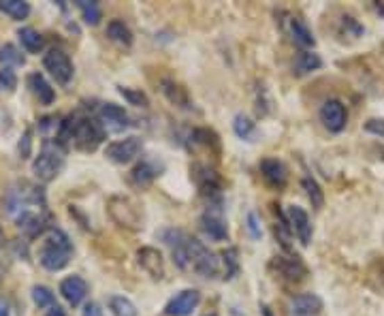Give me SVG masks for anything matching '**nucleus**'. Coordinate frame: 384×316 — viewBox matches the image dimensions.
<instances>
[{
	"mask_svg": "<svg viewBox=\"0 0 384 316\" xmlns=\"http://www.w3.org/2000/svg\"><path fill=\"white\" fill-rule=\"evenodd\" d=\"M190 173H192V180H195L197 188L201 191V195H205L209 199L220 195L222 180H220V175L214 169H209L203 163H195V165L190 167Z\"/></svg>",
	"mask_w": 384,
	"mask_h": 316,
	"instance_id": "9d476101",
	"label": "nucleus"
},
{
	"mask_svg": "<svg viewBox=\"0 0 384 316\" xmlns=\"http://www.w3.org/2000/svg\"><path fill=\"white\" fill-rule=\"evenodd\" d=\"M199 303H201V293L197 289H186L177 293L173 299H169V303L165 306V314L167 316H190L197 310Z\"/></svg>",
	"mask_w": 384,
	"mask_h": 316,
	"instance_id": "ddd939ff",
	"label": "nucleus"
},
{
	"mask_svg": "<svg viewBox=\"0 0 384 316\" xmlns=\"http://www.w3.org/2000/svg\"><path fill=\"white\" fill-rule=\"evenodd\" d=\"M192 141H195V143H201V145H205V148H209V150H214V152L220 150L218 135H216L214 131H209V129H195V131H192Z\"/></svg>",
	"mask_w": 384,
	"mask_h": 316,
	"instance_id": "c9c22d12",
	"label": "nucleus"
},
{
	"mask_svg": "<svg viewBox=\"0 0 384 316\" xmlns=\"http://www.w3.org/2000/svg\"><path fill=\"white\" fill-rule=\"evenodd\" d=\"M24 205H41L45 207V193L43 188L30 182H19L17 186L11 188V193L7 197V210L15 212L22 210Z\"/></svg>",
	"mask_w": 384,
	"mask_h": 316,
	"instance_id": "423d86ee",
	"label": "nucleus"
},
{
	"mask_svg": "<svg viewBox=\"0 0 384 316\" xmlns=\"http://www.w3.org/2000/svg\"><path fill=\"white\" fill-rule=\"evenodd\" d=\"M17 86V77L11 69H3L0 71V92L3 90H13Z\"/></svg>",
	"mask_w": 384,
	"mask_h": 316,
	"instance_id": "ea45409f",
	"label": "nucleus"
},
{
	"mask_svg": "<svg viewBox=\"0 0 384 316\" xmlns=\"http://www.w3.org/2000/svg\"><path fill=\"white\" fill-rule=\"evenodd\" d=\"M323 310V299L314 293H303L293 297L291 301V314L293 316H316Z\"/></svg>",
	"mask_w": 384,
	"mask_h": 316,
	"instance_id": "6ab92c4d",
	"label": "nucleus"
},
{
	"mask_svg": "<svg viewBox=\"0 0 384 316\" xmlns=\"http://www.w3.org/2000/svg\"><path fill=\"white\" fill-rule=\"evenodd\" d=\"M261 173H263L265 182L275 186V188H282L286 184V167L282 165V161H278V158H263Z\"/></svg>",
	"mask_w": 384,
	"mask_h": 316,
	"instance_id": "412c9836",
	"label": "nucleus"
},
{
	"mask_svg": "<svg viewBox=\"0 0 384 316\" xmlns=\"http://www.w3.org/2000/svg\"><path fill=\"white\" fill-rule=\"evenodd\" d=\"M365 131L371 133V135L384 137V120H378V118L367 120V122H365Z\"/></svg>",
	"mask_w": 384,
	"mask_h": 316,
	"instance_id": "a19ab883",
	"label": "nucleus"
},
{
	"mask_svg": "<svg viewBox=\"0 0 384 316\" xmlns=\"http://www.w3.org/2000/svg\"><path fill=\"white\" fill-rule=\"evenodd\" d=\"M118 92L122 94V97H124L128 103L135 105V107H147V105H150L147 94H145V92H141V90H135V88H124V86H120V88H118Z\"/></svg>",
	"mask_w": 384,
	"mask_h": 316,
	"instance_id": "e433bc0d",
	"label": "nucleus"
},
{
	"mask_svg": "<svg viewBox=\"0 0 384 316\" xmlns=\"http://www.w3.org/2000/svg\"><path fill=\"white\" fill-rule=\"evenodd\" d=\"M141 150H143V141L139 137H124V139L111 141L105 148V156L118 165H128L141 154Z\"/></svg>",
	"mask_w": 384,
	"mask_h": 316,
	"instance_id": "0eeeda50",
	"label": "nucleus"
},
{
	"mask_svg": "<svg viewBox=\"0 0 384 316\" xmlns=\"http://www.w3.org/2000/svg\"><path fill=\"white\" fill-rule=\"evenodd\" d=\"M32 301H35L37 308H51L54 293L47 287H43V284H37V287H32Z\"/></svg>",
	"mask_w": 384,
	"mask_h": 316,
	"instance_id": "4c0bfd02",
	"label": "nucleus"
},
{
	"mask_svg": "<svg viewBox=\"0 0 384 316\" xmlns=\"http://www.w3.org/2000/svg\"><path fill=\"white\" fill-rule=\"evenodd\" d=\"M45 316H67V312H64V308H60L58 303H54L51 308H47Z\"/></svg>",
	"mask_w": 384,
	"mask_h": 316,
	"instance_id": "37998d69",
	"label": "nucleus"
},
{
	"mask_svg": "<svg viewBox=\"0 0 384 316\" xmlns=\"http://www.w3.org/2000/svg\"><path fill=\"white\" fill-rule=\"evenodd\" d=\"M5 242V235H3V229H0V244H3Z\"/></svg>",
	"mask_w": 384,
	"mask_h": 316,
	"instance_id": "de8ad7c7",
	"label": "nucleus"
},
{
	"mask_svg": "<svg viewBox=\"0 0 384 316\" xmlns=\"http://www.w3.org/2000/svg\"><path fill=\"white\" fill-rule=\"evenodd\" d=\"M233 131L243 141H254L256 139V133H259V131H256V124L248 116H243V113H237L235 116V120H233Z\"/></svg>",
	"mask_w": 384,
	"mask_h": 316,
	"instance_id": "c85d7f7f",
	"label": "nucleus"
},
{
	"mask_svg": "<svg viewBox=\"0 0 384 316\" xmlns=\"http://www.w3.org/2000/svg\"><path fill=\"white\" fill-rule=\"evenodd\" d=\"M163 242L171 248L173 263L179 269H188L190 267V255H188L190 235L182 229H167V231H163Z\"/></svg>",
	"mask_w": 384,
	"mask_h": 316,
	"instance_id": "1a4fd4ad",
	"label": "nucleus"
},
{
	"mask_svg": "<svg viewBox=\"0 0 384 316\" xmlns=\"http://www.w3.org/2000/svg\"><path fill=\"white\" fill-rule=\"evenodd\" d=\"M160 90H163V94L167 97V101L179 109H192V101L188 97V92L184 86H179L177 81L173 79H163L160 81Z\"/></svg>",
	"mask_w": 384,
	"mask_h": 316,
	"instance_id": "aec40b11",
	"label": "nucleus"
},
{
	"mask_svg": "<svg viewBox=\"0 0 384 316\" xmlns=\"http://www.w3.org/2000/svg\"><path fill=\"white\" fill-rule=\"evenodd\" d=\"M301 186H303L305 195L310 197V201H312V205H314L316 210H320V207L325 205V193L320 191V184H318L314 177L305 175V177L301 180Z\"/></svg>",
	"mask_w": 384,
	"mask_h": 316,
	"instance_id": "72a5a7b5",
	"label": "nucleus"
},
{
	"mask_svg": "<svg viewBox=\"0 0 384 316\" xmlns=\"http://www.w3.org/2000/svg\"><path fill=\"white\" fill-rule=\"evenodd\" d=\"M60 295L67 299L73 308L79 306L88 295V282L79 276H69L60 282Z\"/></svg>",
	"mask_w": 384,
	"mask_h": 316,
	"instance_id": "f3484780",
	"label": "nucleus"
},
{
	"mask_svg": "<svg viewBox=\"0 0 384 316\" xmlns=\"http://www.w3.org/2000/svg\"><path fill=\"white\" fill-rule=\"evenodd\" d=\"M205 316H216V314H205Z\"/></svg>",
	"mask_w": 384,
	"mask_h": 316,
	"instance_id": "09e8293b",
	"label": "nucleus"
},
{
	"mask_svg": "<svg viewBox=\"0 0 384 316\" xmlns=\"http://www.w3.org/2000/svg\"><path fill=\"white\" fill-rule=\"evenodd\" d=\"M0 11L13 19H26L30 15V5L24 0H0Z\"/></svg>",
	"mask_w": 384,
	"mask_h": 316,
	"instance_id": "2f4dec72",
	"label": "nucleus"
},
{
	"mask_svg": "<svg viewBox=\"0 0 384 316\" xmlns=\"http://www.w3.org/2000/svg\"><path fill=\"white\" fill-rule=\"evenodd\" d=\"M22 154H24V158L30 154V133L24 135V150H22Z\"/></svg>",
	"mask_w": 384,
	"mask_h": 316,
	"instance_id": "c03bdc74",
	"label": "nucleus"
},
{
	"mask_svg": "<svg viewBox=\"0 0 384 316\" xmlns=\"http://www.w3.org/2000/svg\"><path fill=\"white\" fill-rule=\"evenodd\" d=\"M43 67L62 86H67L73 79V73H75L71 58L64 54L62 49H49L45 54V58H43Z\"/></svg>",
	"mask_w": 384,
	"mask_h": 316,
	"instance_id": "6e6552de",
	"label": "nucleus"
},
{
	"mask_svg": "<svg viewBox=\"0 0 384 316\" xmlns=\"http://www.w3.org/2000/svg\"><path fill=\"white\" fill-rule=\"evenodd\" d=\"M188 255H190V267L195 269L199 276H203V278H216L218 276L220 261L216 259V255L203 242H199L197 237H192V235H190Z\"/></svg>",
	"mask_w": 384,
	"mask_h": 316,
	"instance_id": "39448f33",
	"label": "nucleus"
},
{
	"mask_svg": "<svg viewBox=\"0 0 384 316\" xmlns=\"http://www.w3.org/2000/svg\"><path fill=\"white\" fill-rule=\"evenodd\" d=\"M261 316H273V312L269 310V306H261Z\"/></svg>",
	"mask_w": 384,
	"mask_h": 316,
	"instance_id": "49530a36",
	"label": "nucleus"
},
{
	"mask_svg": "<svg viewBox=\"0 0 384 316\" xmlns=\"http://www.w3.org/2000/svg\"><path fill=\"white\" fill-rule=\"evenodd\" d=\"M28 84H30L32 92H35V97L39 99L41 105H51V103H54L56 92H54V88L47 84V79H45L41 73H32V75L28 77Z\"/></svg>",
	"mask_w": 384,
	"mask_h": 316,
	"instance_id": "393cba45",
	"label": "nucleus"
},
{
	"mask_svg": "<svg viewBox=\"0 0 384 316\" xmlns=\"http://www.w3.org/2000/svg\"><path fill=\"white\" fill-rule=\"evenodd\" d=\"M109 310L113 312V316H137V306L124 295L109 297Z\"/></svg>",
	"mask_w": 384,
	"mask_h": 316,
	"instance_id": "473e14b6",
	"label": "nucleus"
},
{
	"mask_svg": "<svg viewBox=\"0 0 384 316\" xmlns=\"http://www.w3.org/2000/svg\"><path fill=\"white\" fill-rule=\"evenodd\" d=\"M0 316H9V306L5 303V299H0Z\"/></svg>",
	"mask_w": 384,
	"mask_h": 316,
	"instance_id": "a18cd8bd",
	"label": "nucleus"
},
{
	"mask_svg": "<svg viewBox=\"0 0 384 316\" xmlns=\"http://www.w3.org/2000/svg\"><path fill=\"white\" fill-rule=\"evenodd\" d=\"M273 267L278 269L280 276L288 278V280H293V282H299L305 278L307 269L305 265L299 261V257H275L273 259Z\"/></svg>",
	"mask_w": 384,
	"mask_h": 316,
	"instance_id": "a211bd4d",
	"label": "nucleus"
},
{
	"mask_svg": "<svg viewBox=\"0 0 384 316\" xmlns=\"http://www.w3.org/2000/svg\"><path fill=\"white\" fill-rule=\"evenodd\" d=\"M17 227L28 235V237H39L41 233H45L47 225H45V220L35 214V212H28L24 210L19 216H17Z\"/></svg>",
	"mask_w": 384,
	"mask_h": 316,
	"instance_id": "4be33fe9",
	"label": "nucleus"
},
{
	"mask_svg": "<svg viewBox=\"0 0 384 316\" xmlns=\"http://www.w3.org/2000/svg\"><path fill=\"white\" fill-rule=\"evenodd\" d=\"M81 316H103V310H101V306H99V303L88 301V303L83 306V312H81Z\"/></svg>",
	"mask_w": 384,
	"mask_h": 316,
	"instance_id": "79ce46f5",
	"label": "nucleus"
},
{
	"mask_svg": "<svg viewBox=\"0 0 384 316\" xmlns=\"http://www.w3.org/2000/svg\"><path fill=\"white\" fill-rule=\"evenodd\" d=\"M17 37H19V41H22L24 49H26V52H30V54H39V52L45 47V39H43V35L39 33V30H35V28H19Z\"/></svg>",
	"mask_w": 384,
	"mask_h": 316,
	"instance_id": "cd10ccee",
	"label": "nucleus"
},
{
	"mask_svg": "<svg viewBox=\"0 0 384 316\" xmlns=\"http://www.w3.org/2000/svg\"><path fill=\"white\" fill-rule=\"evenodd\" d=\"M77 7H79L81 17L88 26H99L101 24L103 11H101L99 3H94V0H77Z\"/></svg>",
	"mask_w": 384,
	"mask_h": 316,
	"instance_id": "c756f323",
	"label": "nucleus"
},
{
	"mask_svg": "<svg viewBox=\"0 0 384 316\" xmlns=\"http://www.w3.org/2000/svg\"><path fill=\"white\" fill-rule=\"evenodd\" d=\"M286 218H288V225H291V229L297 233L299 242L303 246H310L312 242V223H310V216L303 207L299 205H291L286 212Z\"/></svg>",
	"mask_w": 384,
	"mask_h": 316,
	"instance_id": "dca6fc26",
	"label": "nucleus"
},
{
	"mask_svg": "<svg viewBox=\"0 0 384 316\" xmlns=\"http://www.w3.org/2000/svg\"><path fill=\"white\" fill-rule=\"evenodd\" d=\"M137 261L143 267V271L147 276H152L154 280H163L165 278V259L163 252L152 246H143L137 250Z\"/></svg>",
	"mask_w": 384,
	"mask_h": 316,
	"instance_id": "4468645a",
	"label": "nucleus"
},
{
	"mask_svg": "<svg viewBox=\"0 0 384 316\" xmlns=\"http://www.w3.org/2000/svg\"><path fill=\"white\" fill-rule=\"evenodd\" d=\"M0 65H3L5 69L22 67V65H24V56H22V52H19L15 45L7 43V45L3 47V52H0Z\"/></svg>",
	"mask_w": 384,
	"mask_h": 316,
	"instance_id": "f704fd0d",
	"label": "nucleus"
},
{
	"mask_svg": "<svg viewBox=\"0 0 384 316\" xmlns=\"http://www.w3.org/2000/svg\"><path fill=\"white\" fill-rule=\"evenodd\" d=\"M323 67V58H320L316 52L307 49V52H301L297 58H295V71L297 75H307L312 71H318Z\"/></svg>",
	"mask_w": 384,
	"mask_h": 316,
	"instance_id": "bb28decb",
	"label": "nucleus"
},
{
	"mask_svg": "<svg viewBox=\"0 0 384 316\" xmlns=\"http://www.w3.org/2000/svg\"><path fill=\"white\" fill-rule=\"evenodd\" d=\"M246 227H248V233H250V237L252 239H261V235H263V231H261V220H259V216H256L254 212H250L248 214V220H246Z\"/></svg>",
	"mask_w": 384,
	"mask_h": 316,
	"instance_id": "58836bf2",
	"label": "nucleus"
},
{
	"mask_svg": "<svg viewBox=\"0 0 384 316\" xmlns=\"http://www.w3.org/2000/svg\"><path fill=\"white\" fill-rule=\"evenodd\" d=\"M107 37L118 43V45H124V47H131L133 45V33L131 28H128L122 19H111L107 24Z\"/></svg>",
	"mask_w": 384,
	"mask_h": 316,
	"instance_id": "a878e982",
	"label": "nucleus"
},
{
	"mask_svg": "<svg viewBox=\"0 0 384 316\" xmlns=\"http://www.w3.org/2000/svg\"><path fill=\"white\" fill-rule=\"evenodd\" d=\"M320 120H323V124L327 126V131L342 133L348 124V111H346L342 101L329 99L323 103V107H320Z\"/></svg>",
	"mask_w": 384,
	"mask_h": 316,
	"instance_id": "f8f14e48",
	"label": "nucleus"
},
{
	"mask_svg": "<svg viewBox=\"0 0 384 316\" xmlns=\"http://www.w3.org/2000/svg\"><path fill=\"white\" fill-rule=\"evenodd\" d=\"M99 124L109 133H122L131 126V118H128V113L120 105L103 103L99 107Z\"/></svg>",
	"mask_w": 384,
	"mask_h": 316,
	"instance_id": "9b49d317",
	"label": "nucleus"
},
{
	"mask_svg": "<svg viewBox=\"0 0 384 316\" xmlns=\"http://www.w3.org/2000/svg\"><path fill=\"white\" fill-rule=\"evenodd\" d=\"M222 265H224V280H233L239 274V252L237 248L222 250Z\"/></svg>",
	"mask_w": 384,
	"mask_h": 316,
	"instance_id": "7c9ffc66",
	"label": "nucleus"
},
{
	"mask_svg": "<svg viewBox=\"0 0 384 316\" xmlns=\"http://www.w3.org/2000/svg\"><path fill=\"white\" fill-rule=\"evenodd\" d=\"M107 212L113 218V223H118L124 229H131V231L143 229V210L133 197L113 195L107 203Z\"/></svg>",
	"mask_w": 384,
	"mask_h": 316,
	"instance_id": "7ed1b4c3",
	"label": "nucleus"
},
{
	"mask_svg": "<svg viewBox=\"0 0 384 316\" xmlns=\"http://www.w3.org/2000/svg\"><path fill=\"white\" fill-rule=\"evenodd\" d=\"M71 252H73V244L69 235L60 229H51L39 250V263L49 271H60L69 265Z\"/></svg>",
	"mask_w": 384,
	"mask_h": 316,
	"instance_id": "f03ea898",
	"label": "nucleus"
},
{
	"mask_svg": "<svg viewBox=\"0 0 384 316\" xmlns=\"http://www.w3.org/2000/svg\"><path fill=\"white\" fill-rule=\"evenodd\" d=\"M158 175H160V167H156L154 161H141L131 171V182L135 186H141L143 188V186H150Z\"/></svg>",
	"mask_w": 384,
	"mask_h": 316,
	"instance_id": "b1692460",
	"label": "nucleus"
},
{
	"mask_svg": "<svg viewBox=\"0 0 384 316\" xmlns=\"http://www.w3.org/2000/svg\"><path fill=\"white\" fill-rule=\"evenodd\" d=\"M291 37L299 47H303V52H307L310 47L316 45L314 33L301 17H291Z\"/></svg>",
	"mask_w": 384,
	"mask_h": 316,
	"instance_id": "5701e85b",
	"label": "nucleus"
},
{
	"mask_svg": "<svg viewBox=\"0 0 384 316\" xmlns=\"http://www.w3.org/2000/svg\"><path fill=\"white\" fill-rule=\"evenodd\" d=\"M105 139V129L99 124V120L92 118H69L60 126L58 143L64 145L67 141L75 143L79 150L92 152L96 150Z\"/></svg>",
	"mask_w": 384,
	"mask_h": 316,
	"instance_id": "f257e3e1",
	"label": "nucleus"
},
{
	"mask_svg": "<svg viewBox=\"0 0 384 316\" xmlns=\"http://www.w3.org/2000/svg\"><path fill=\"white\" fill-rule=\"evenodd\" d=\"M64 167V150L62 145L56 141V143H45L41 154L35 158V163H32V173H35V177L43 184L56 180V175L62 171Z\"/></svg>",
	"mask_w": 384,
	"mask_h": 316,
	"instance_id": "20e7f679",
	"label": "nucleus"
},
{
	"mask_svg": "<svg viewBox=\"0 0 384 316\" xmlns=\"http://www.w3.org/2000/svg\"><path fill=\"white\" fill-rule=\"evenodd\" d=\"M201 229L207 237H211L214 242H224L229 239V227L227 220L222 218L220 210H207L201 216Z\"/></svg>",
	"mask_w": 384,
	"mask_h": 316,
	"instance_id": "2eb2a0df",
	"label": "nucleus"
}]
</instances>
